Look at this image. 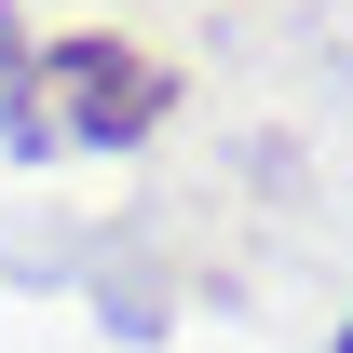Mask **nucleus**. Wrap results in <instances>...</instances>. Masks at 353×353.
<instances>
[{
  "mask_svg": "<svg viewBox=\"0 0 353 353\" xmlns=\"http://www.w3.org/2000/svg\"><path fill=\"white\" fill-rule=\"evenodd\" d=\"M176 109V68L123 28H68V41H28V68L0 82V150H150Z\"/></svg>",
  "mask_w": 353,
  "mask_h": 353,
  "instance_id": "obj_1",
  "label": "nucleus"
},
{
  "mask_svg": "<svg viewBox=\"0 0 353 353\" xmlns=\"http://www.w3.org/2000/svg\"><path fill=\"white\" fill-rule=\"evenodd\" d=\"M340 353H353V326H340Z\"/></svg>",
  "mask_w": 353,
  "mask_h": 353,
  "instance_id": "obj_2",
  "label": "nucleus"
}]
</instances>
